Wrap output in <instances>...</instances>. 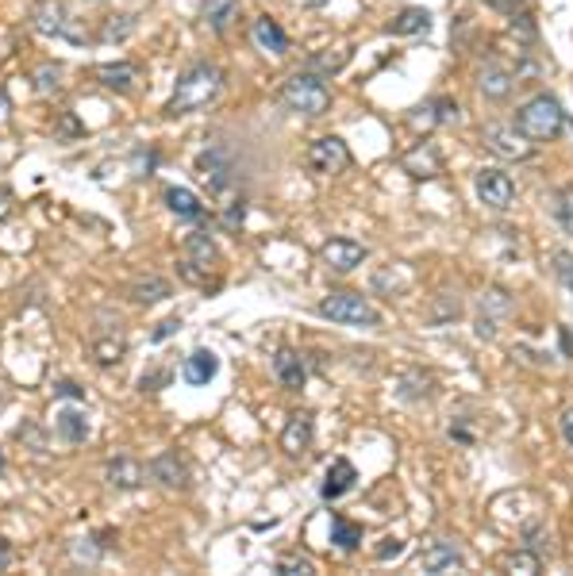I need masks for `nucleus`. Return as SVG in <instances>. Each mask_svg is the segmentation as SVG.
Segmentation results:
<instances>
[{
  "label": "nucleus",
  "instance_id": "29",
  "mask_svg": "<svg viewBox=\"0 0 573 576\" xmlns=\"http://www.w3.org/2000/svg\"><path fill=\"white\" fill-rule=\"evenodd\" d=\"M331 542H335V550H350V553H355L358 542H362V527L358 523H346V518L335 515V523H331Z\"/></svg>",
  "mask_w": 573,
  "mask_h": 576
},
{
  "label": "nucleus",
  "instance_id": "10",
  "mask_svg": "<svg viewBox=\"0 0 573 576\" xmlns=\"http://www.w3.org/2000/svg\"><path fill=\"white\" fill-rule=\"evenodd\" d=\"M477 89H482L485 100L501 104V100L512 97V89H515V69H508L504 62H485L482 73H477Z\"/></svg>",
  "mask_w": 573,
  "mask_h": 576
},
{
  "label": "nucleus",
  "instance_id": "31",
  "mask_svg": "<svg viewBox=\"0 0 573 576\" xmlns=\"http://www.w3.org/2000/svg\"><path fill=\"white\" fill-rule=\"evenodd\" d=\"M550 212L554 219H558V227L566 235H573V189H562V193H554V204H550Z\"/></svg>",
  "mask_w": 573,
  "mask_h": 576
},
{
  "label": "nucleus",
  "instance_id": "40",
  "mask_svg": "<svg viewBox=\"0 0 573 576\" xmlns=\"http://www.w3.org/2000/svg\"><path fill=\"white\" fill-rule=\"evenodd\" d=\"M181 327V319H165V323H158V330H154V342H162V339H170V334Z\"/></svg>",
  "mask_w": 573,
  "mask_h": 576
},
{
  "label": "nucleus",
  "instance_id": "2",
  "mask_svg": "<svg viewBox=\"0 0 573 576\" xmlns=\"http://www.w3.org/2000/svg\"><path fill=\"white\" fill-rule=\"evenodd\" d=\"M515 127H520L531 142H554L566 127V111H562L554 92H539V97H531L520 111H515Z\"/></svg>",
  "mask_w": 573,
  "mask_h": 576
},
{
  "label": "nucleus",
  "instance_id": "47",
  "mask_svg": "<svg viewBox=\"0 0 573 576\" xmlns=\"http://www.w3.org/2000/svg\"><path fill=\"white\" fill-rule=\"evenodd\" d=\"M0 466H5V461H0Z\"/></svg>",
  "mask_w": 573,
  "mask_h": 576
},
{
  "label": "nucleus",
  "instance_id": "33",
  "mask_svg": "<svg viewBox=\"0 0 573 576\" xmlns=\"http://www.w3.org/2000/svg\"><path fill=\"white\" fill-rule=\"evenodd\" d=\"M277 572H292V576H312L316 572V565L308 561V557H301V553H289V557H281V561H277Z\"/></svg>",
  "mask_w": 573,
  "mask_h": 576
},
{
  "label": "nucleus",
  "instance_id": "32",
  "mask_svg": "<svg viewBox=\"0 0 573 576\" xmlns=\"http://www.w3.org/2000/svg\"><path fill=\"white\" fill-rule=\"evenodd\" d=\"M92 358H97V365H116L123 358V339H97L92 342Z\"/></svg>",
  "mask_w": 573,
  "mask_h": 576
},
{
  "label": "nucleus",
  "instance_id": "1",
  "mask_svg": "<svg viewBox=\"0 0 573 576\" xmlns=\"http://www.w3.org/2000/svg\"><path fill=\"white\" fill-rule=\"evenodd\" d=\"M224 85H228V78H224V69H219V66H212V62L189 66L177 78L174 97H170V104H165V116H185V111L208 108L219 92H224Z\"/></svg>",
  "mask_w": 573,
  "mask_h": 576
},
{
  "label": "nucleus",
  "instance_id": "30",
  "mask_svg": "<svg viewBox=\"0 0 573 576\" xmlns=\"http://www.w3.org/2000/svg\"><path fill=\"white\" fill-rule=\"evenodd\" d=\"M58 435H62L66 442H85V438H89L85 415H81V412H62V415H58Z\"/></svg>",
  "mask_w": 573,
  "mask_h": 576
},
{
  "label": "nucleus",
  "instance_id": "36",
  "mask_svg": "<svg viewBox=\"0 0 573 576\" xmlns=\"http://www.w3.org/2000/svg\"><path fill=\"white\" fill-rule=\"evenodd\" d=\"M12 561H16V550H12L8 538H0V572H8V569H12Z\"/></svg>",
  "mask_w": 573,
  "mask_h": 576
},
{
  "label": "nucleus",
  "instance_id": "27",
  "mask_svg": "<svg viewBox=\"0 0 573 576\" xmlns=\"http://www.w3.org/2000/svg\"><path fill=\"white\" fill-rule=\"evenodd\" d=\"M482 308L489 311V319H482V334L485 339H493V323L496 319H504V315L512 311V300H508V292H501V288H493L485 300H482Z\"/></svg>",
  "mask_w": 573,
  "mask_h": 576
},
{
  "label": "nucleus",
  "instance_id": "44",
  "mask_svg": "<svg viewBox=\"0 0 573 576\" xmlns=\"http://www.w3.org/2000/svg\"><path fill=\"white\" fill-rule=\"evenodd\" d=\"M562 350H566V358H573V339H569L566 327H562Z\"/></svg>",
  "mask_w": 573,
  "mask_h": 576
},
{
  "label": "nucleus",
  "instance_id": "4",
  "mask_svg": "<svg viewBox=\"0 0 573 576\" xmlns=\"http://www.w3.org/2000/svg\"><path fill=\"white\" fill-rule=\"evenodd\" d=\"M324 319H331V323H343V327H381V311L366 300V296H358V292H346V288H339V292H331V296H324L320 300V308H316Z\"/></svg>",
  "mask_w": 573,
  "mask_h": 576
},
{
  "label": "nucleus",
  "instance_id": "3",
  "mask_svg": "<svg viewBox=\"0 0 573 576\" xmlns=\"http://www.w3.org/2000/svg\"><path fill=\"white\" fill-rule=\"evenodd\" d=\"M281 104L289 111H297V116H324L331 108V89L324 81V73H297V78H289L285 89H281Z\"/></svg>",
  "mask_w": 573,
  "mask_h": 576
},
{
  "label": "nucleus",
  "instance_id": "23",
  "mask_svg": "<svg viewBox=\"0 0 573 576\" xmlns=\"http://www.w3.org/2000/svg\"><path fill=\"white\" fill-rule=\"evenodd\" d=\"M165 296H170V281H165V277L151 273V277H135V281H132V300L143 304V308L165 300Z\"/></svg>",
  "mask_w": 573,
  "mask_h": 576
},
{
  "label": "nucleus",
  "instance_id": "15",
  "mask_svg": "<svg viewBox=\"0 0 573 576\" xmlns=\"http://www.w3.org/2000/svg\"><path fill=\"white\" fill-rule=\"evenodd\" d=\"M216 373H219V361H216L212 350H193V354L185 358V365H181V377L189 381L193 388L216 381Z\"/></svg>",
  "mask_w": 573,
  "mask_h": 576
},
{
  "label": "nucleus",
  "instance_id": "26",
  "mask_svg": "<svg viewBox=\"0 0 573 576\" xmlns=\"http://www.w3.org/2000/svg\"><path fill=\"white\" fill-rule=\"evenodd\" d=\"M501 569L515 572V576H531V572H543V557L535 550H512L501 557Z\"/></svg>",
  "mask_w": 573,
  "mask_h": 576
},
{
  "label": "nucleus",
  "instance_id": "14",
  "mask_svg": "<svg viewBox=\"0 0 573 576\" xmlns=\"http://www.w3.org/2000/svg\"><path fill=\"white\" fill-rule=\"evenodd\" d=\"M250 39H254L258 50H266V54H285L289 50L285 27L277 24V20H270V16H258V20L250 24Z\"/></svg>",
  "mask_w": 573,
  "mask_h": 576
},
{
  "label": "nucleus",
  "instance_id": "46",
  "mask_svg": "<svg viewBox=\"0 0 573 576\" xmlns=\"http://www.w3.org/2000/svg\"><path fill=\"white\" fill-rule=\"evenodd\" d=\"M0 120H5V97H0Z\"/></svg>",
  "mask_w": 573,
  "mask_h": 576
},
{
  "label": "nucleus",
  "instance_id": "35",
  "mask_svg": "<svg viewBox=\"0 0 573 576\" xmlns=\"http://www.w3.org/2000/svg\"><path fill=\"white\" fill-rule=\"evenodd\" d=\"M554 269H558L566 288H573V254H558V257H554Z\"/></svg>",
  "mask_w": 573,
  "mask_h": 576
},
{
  "label": "nucleus",
  "instance_id": "41",
  "mask_svg": "<svg viewBox=\"0 0 573 576\" xmlns=\"http://www.w3.org/2000/svg\"><path fill=\"white\" fill-rule=\"evenodd\" d=\"M400 550H404V546L397 542V538H389V546H381V550H377V561H389V557H397Z\"/></svg>",
  "mask_w": 573,
  "mask_h": 576
},
{
  "label": "nucleus",
  "instance_id": "9",
  "mask_svg": "<svg viewBox=\"0 0 573 576\" xmlns=\"http://www.w3.org/2000/svg\"><path fill=\"white\" fill-rule=\"evenodd\" d=\"M146 477L154 480V485H162V488H174V492H181V488H189V466L181 461V454H174V450H165V454H158L151 466H146Z\"/></svg>",
  "mask_w": 573,
  "mask_h": 576
},
{
  "label": "nucleus",
  "instance_id": "11",
  "mask_svg": "<svg viewBox=\"0 0 573 576\" xmlns=\"http://www.w3.org/2000/svg\"><path fill=\"white\" fill-rule=\"evenodd\" d=\"M31 24H35V31H39L43 39H58V35H66V39H69V31H73L62 0H39L35 12H31Z\"/></svg>",
  "mask_w": 573,
  "mask_h": 576
},
{
  "label": "nucleus",
  "instance_id": "34",
  "mask_svg": "<svg viewBox=\"0 0 573 576\" xmlns=\"http://www.w3.org/2000/svg\"><path fill=\"white\" fill-rule=\"evenodd\" d=\"M58 78H62V66L47 62V66L35 69V89H39V92H54V89H58Z\"/></svg>",
  "mask_w": 573,
  "mask_h": 576
},
{
  "label": "nucleus",
  "instance_id": "18",
  "mask_svg": "<svg viewBox=\"0 0 573 576\" xmlns=\"http://www.w3.org/2000/svg\"><path fill=\"white\" fill-rule=\"evenodd\" d=\"M355 480H358V473H355V466H350L346 457H339V461H331V469H327V477H324V499H343L350 488H355Z\"/></svg>",
  "mask_w": 573,
  "mask_h": 576
},
{
  "label": "nucleus",
  "instance_id": "38",
  "mask_svg": "<svg viewBox=\"0 0 573 576\" xmlns=\"http://www.w3.org/2000/svg\"><path fill=\"white\" fill-rule=\"evenodd\" d=\"M485 5H489L493 12H501V16H512L515 8H520V0H485Z\"/></svg>",
  "mask_w": 573,
  "mask_h": 576
},
{
  "label": "nucleus",
  "instance_id": "16",
  "mask_svg": "<svg viewBox=\"0 0 573 576\" xmlns=\"http://www.w3.org/2000/svg\"><path fill=\"white\" fill-rule=\"evenodd\" d=\"M308 445H312V415L297 412V415L285 423V431H281V450H285L289 457H301Z\"/></svg>",
  "mask_w": 573,
  "mask_h": 576
},
{
  "label": "nucleus",
  "instance_id": "5",
  "mask_svg": "<svg viewBox=\"0 0 573 576\" xmlns=\"http://www.w3.org/2000/svg\"><path fill=\"white\" fill-rule=\"evenodd\" d=\"M485 146L493 154H501L504 162H527L535 154V142L520 131V127H508V123L485 127Z\"/></svg>",
  "mask_w": 573,
  "mask_h": 576
},
{
  "label": "nucleus",
  "instance_id": "13",
  "mask_svg": "<svg viewBox=\"0 0 573 576\" xmlns=\"http://www.w3.org/2000/svg\"><path fill=\"white\" fill-rule=\"evenodd\" d=\"M104 477L112 480L116 488H139L143 480H146V466H143V461H135L132 454H116L104 466Z\"/></svg>",
  "mask_w": 573,
  "mask_h": 576
},
{
  "label": "nucleus",
  "instance_id": "19",
  "mask_svg": "<svg viewBox=\"0 0 573 576\" xmlns=\"http://www.w3.org/2000/svg\"><path fill=\"white\" fill-rule=\"evenodd\" d=\"M273 377L281 381L285 388H304V381H308V373H304V361H301V354L297 350H281V354L273 358Z\"/></svg>",
  "mask_w": 573,
  "mask_h": 576
},
{
  "label": "nucleus",
  "instance_id": "25",
  "mask_svg": "<svg viewBox=\"0 0 573 576\" xmlns=\"http://www.w3.org/2000/svg\"><path fill=\"white\" fill-rule=\"evenodd\" d=\"M385 31L389 35H423V31H431V12L428 8H404Z\"/></svg>",
  "mask_w": 573,
  "mask_h": 576
},
{
  "label": "nucleus",
  "instance_id": "22",
  "mask_svg": "<svg viewBox=\"0 0 573 576\" xmlns=\"http://www.w3.org/2000/svg\"><path fill=\"white\" fill-rule=\"evenodd\" d=\"M97 78L104 81V89H112V92H135L139 69L132 62H112V66H101Z\"/></svg>",
  "mask_w": 573,
  "mask_h": 576
},
{
  "label": "nucleus",
  "instance_id": "20",
  "mask_svg": "<svg viewBox=\"0 0 573 576\" xmlns=\"http://www.w3.org/2000/svg\"><path fill=\"white\" fill-rule=\"evenodd\" d=\"M404 170H409L412 177H435V173H442V154L431 142H419L416 151L404 158Z\"/></svg>",
  "mask_w": 573,
  "mask_h": 576
},
{
  "label": "nucleus",
  "instance_id": "24",
  "mask_svg": "<svg viewBox=\"0 0 573 576\" xmlns=\"http://www.w3.org/2000/svg\"><path fill=\"white\" fill-rule=\"evenodd\" d=\"M181 250H185V257L189 262H196V266H216L219 262V250L212 246V238L205 235V231H193V235H185V243H181Z\"/></svg>",
  "mask_w": 573,
  "mask_h": 576
},
{
  "label": "nucleus",
  "instance_id": "42",
  "mask_svg": "<svg viewBox=\"0 0 573 576\" xmlns=\"http://www.w3.org/2000/svg\"><path fill=\"white\" fill-rule=\"evenodd\" d=\"M58 396H66V400H69V396H73V400H81V384L62 381V384H58Z\"/></svg>",
  "mask_w": 573,
  "mask_h": 576
},
{
  "label": "nucleus",
  "instance_id": "12",
  "mask_svg": "<svg viewBox=\"0 0 573 576\" xmlns=\"http://www.w3.org/2000/svg\"><path fill=\"white\" fill-rule=\"evenodd\" d=\"M419 565H423V572H451V569L466 565V557H462V550L454 542H447V538H435V542L419 553Z\"/></svg>",
  "mask_w": 573,
  "mask_h": 576
},
{
  "label": "nucleus",
  "instance_id": "6",
  "mask_svg": "<svg viewBox=\"0 0 573 576\" xmlns=\"http://www.w3.org/2000/svg\"><path fill=\"white\" fill-rule=\"evenodd\" d=\"M308 165L312 173H324V177H335L350 165V146L339 135H324L308 146Z\"/></svg>",
  "mask_w": 573,
  "mask_h": 576
},
{
  "label": "nucleus",
  "instance_id": "7",
  "mask_svg": "<svg viewBox=\"0 0 573 576\" xmlns=\"http://www.w3.org/2000/svg\"><path fill=\"white\" fill-rule=\"evenodd\" d=\"M477 196H482V204H489V208L504 212L515 204V181L508 170H482L477 173Z\"/></svg>",
  "mask_w": 573,
  "mask_h": 576
},
{
  "label": "nucleus",
  "instance_id": "43",
  "mask_svg": "<svg viewBox=\"0 0 573 576\" xmlns=\"http://www.w3.org/2000/svg\"><path fill=\"white\" fill-rule=\"evenodd\" d=\"M154 384H170V373H154V377H146V381H143L146 393H154Z\"/></svg>",
  "mask_w": 573,
  "mask_h": 576
},
{
  "label": "nucleus",
  "instance_id": "45",
  "mask_svg": "<svg viewBox=\"0 0 573 576\" xmlns=\"http://www.w3.org/2000/svg\"><path fill=\"white\" fill-rule=\"evenodd\" d=\"M301 5H304V8H324L327 0H301Z\"/></svg>",
  "mask_w": 573,
  "mask_h": 576
},
{
  "label": "nucleus",
  "instance_id": "28",
  "mask_svg": "<svg viewBox=\"0 0 573 576\" xmlns=\"http://www.w3.org/2000/svg\"><path fill=\"white\" fill-rule=\"evenodd\" d=\"M135 16H127V12H116L112 20H104V27H101V39L104 43H123L127 35H135Z\"/></svg>",
  "mask_w": 573,
  "mask_h": 576
},
{
  "label": "nucleus",
  "instance_id": "21",
  "mask_svg": "<svg viewBox=\"0 0 573 576\" xmlns=\"http://www.w3.org/2000/svg\"><path fill=\"white\" fill-rule=\"evenodd\" d=\"M162 200H165V208H170L174 215H181V219H200V215H205L200 196L189 193V189H177V184H170V189L162 193Z\"/></svg>",
  "mask_w": 573,
  "mask_h": 576
},
{
  "label": "nucleus",
  "instance_id": "37",
  "mask_svg": "<svg viewBox=\"0 0 573 576\" xmlns=\"http://www.w3.org/2000/svg\"><path fill=\"white\" fill-rule=\"evenodd\" d=\"M16 212V196H12V189H0V219H8Z\"/></svg>",
  "mask_w": 573,
  "mask_h": 576
},
{
  "label": "nucleus",
  "instance_id": "8",
  "mask_svg": "<svg viewBox=\"0 0 573 576\" xmlns=\"http://www.w3.org/2000/svg\"><path fill=\"white\" fill-rule=\"evenodd\" d=\"M320 257H324V266H331L335 273H350V269H358L366 262V246L355 243V238H327V243L320 246Z\"/></svg>",
  "mask_w": 573,
  "mask_h": 576
},
{
  "label": "nucleus",
  "instance_id": "39",
  "mask_svg": "<svg viewBox=\"0 0 573 576\" xmlns=\"http://www.w3.org/2000/svg\"><path fill=\"white\" fill-rule=\"evenodd\" d=\"M562 438H566V445L573 450V407H566V412H562Z\"/></svg>",
  "mask_w": 573,
  "mask_h": 576
},
{
  "label": "nucleus",
  "instance_id": "17",
  "mask_svg": "<svg viewBox=\"0 0 573 576\" xmlns=\"http://www.w3.org/2000/svg\"><path fill=\"white\" fill-rule=\"evenodd\" d=\"M200 16L216 35H228L239 20V0H200Z\"/></svg>",
  "mask_w": 573,
  "mask_h": 576
}]
</instances>
